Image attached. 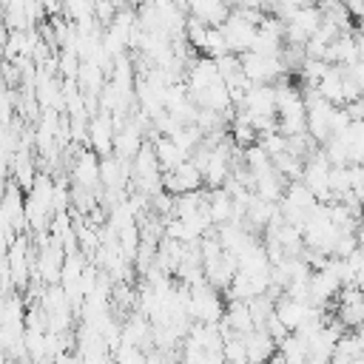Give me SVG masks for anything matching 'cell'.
<instances>
[{
	"label": "cell",
	"instance_id": "obj_1",
	"mask_svg": "<svg viewBox=\"0 0 364 364\" xmlns=\"http://www.w3.org/2000/svg\"><path fill=\"white\" fill-rule=\"evenodd\" d=\"M225 313L219 290L208 282L188 284V318L193 321H219Z\"/></svg>",
	"mask_w": 364,
	"mask_h": 364
},
{
	"label": "cell",
	"instance_id": "obj_2",
	"mask_svg": "<svg viewBox=\"0 0 364 364\" xmlns=\"http://www.w3.org/2000/svg\"><path fill=\"white\" fill-rule=\"evenodd\" d=\"M239 68L250 82H273L287 71L279 54H259V51H242Z\"/></svg>",
	"mask_w": 364,
	"mask_h": 364
},
{
	"label": "cell",
	"instance_id": "obj_3",
	"mask_svg": "<svg viewBox=\"0 0 364 364\" xmlns=\"http://www.w3.org/2000/svg\"><path fill=\"white\" fill-rule=\"evenodd\" d=\"M327 171H330V162L324 156V151L318 154H310L304 162H301V182L307 185V191L318 199V202H333V193H330V185H327Z\"/></svg>",
	"mask_w": 364,
	"mask_h": 364
},
{
	"label": "cell",
	"instance_id": "obj_4",
	"mask_svg": "<svg viewBox=\"0 0 364 364\" xmlns=\"http://www.w3.org/2000/svg\"><path fill=\"white\" fill-rule=\"evenodd\" d=\"M219 31H222V37H225V43H228V51L242 54V51L250 48V40H253V34H256V23H250V20L242 17L236 9H230L228 17L219 23Z\"/></svg>",
	"mask_w": 364,
	"mask_h": 364
},
{
	"label": "cell",
	"instance_id": "obj_5",
	"mask_svg": "<svg viewBox=\"0 0 364 364\" xmlns=\"http://www.w3.org/2000/svg\"><path fill=\"white\" fill-rule=\"evenodd\" d=\"M114 119H111V114L108 111H102V108H97L94 111V117L88 119V125H85V148H91L97 156H105V154H111V145H114Z\"/></svg>",
	"mask_w": 364,
	"mask_h": 364
},
{
	"label": "cell",
	"instance_id": "obj_6",
	"mask_svg": "<svg viewBox=\"0 0 364 364\" xmlns=\"http://www.w3.org/2000/svg\"><path fill=\"white\" fill-rule=\"evenodd\" d=\"M273 313L282 318V324H284L287 330H296L301 321H307V318H313V316H324L321 307H316V304H310V301L290 299V296H284V293L276 296V301H273Z\"/></svg>",
	"mask_w": 364,
	"mask_h": 364
},
{
	"label": "cell",
	"instance_id": "obj_7",
	"mask_svg": "<svg viewBox=\"0 0 364 364\" xmlns=\"http://www.w3.org/2000/svg\"><path fill=\"white\" fill-rule=\"evenodd\" d=\"M196 188H202V171L191 159H182L171 171H162V191H168V193L176 196V193L196 191Z\"/></svg>",
	"mask_w": 364,
	"mask_h": 364
},
{
	"label": "cell",
	"instance_id": "obj_8",
	"mask_svg": "<svg viewBox=\"0 0 364 364\" xmlns=\"http://www.w3.org/2000/svg\"><path fill=\"white\" fill-rule=\"evenodd\" d=\"M228 156H230V148H228L225 139L216 142V145H208V159H205V165H202V182H205L208 188H219V185L228 179V173H230Z\"/></svg>",
	"mask_w": 364,
	"mask_h": 364
},
{
	"label": "cell",
	"instance_id": "obj_9",
	"mask_svg": "<svg viewBox=\"0 0 364 364\" xmlns=\"http://www.w3.org/2000/svg\"><path fill=\"white\" fill-rule=\"evenodd\" d=\"M242 108L256 117H276V91L273 82H250L242 100Z\"/></svg>",
	"mask_w": 364,
	"mask_h": 364
},
{
	"label": "cell",
	"instance_id": "obj_10",
	"mask_svg": "<svg viewBox=\"0 0 364 364\" xmlns=\"http://www.w3.org/2000/svg\"><path fill=\"white\" fill-rule=\"evenodd\" d=\"M71 179L77 182V188L94 191L100 188V156L91 148H82L71 165Z\"/></svg>",
	"mask_w": 364,
	"mask_h": 364
},
{
	"label": "cell",
	"instance_id": "obj_11",
	"mask_svg": "<svg viewBox=\"0 0 364 364\" xmlns=\"http://www.w3.org/2000/svg\"><path fill=\"white\" fill-rule=\"evenodd\" d=\"M142 142H145V139H142V128H139V122H136V119H125V122L114 131L111 154L119 156V159H131V156L139 151Z\"/></svg>",
	"mask_w": 364,
	"mask_h": 364
},
{
	"label": "cell",
	"instance_id": "obj_12",
	"mask_svg": "<svg viewBox=\"0 0 364 364\" xmlns=\"http://www.w3.org/2000/svg\"><path fill=\"white\" fill-rule=\"evenodd\" d=\"M242 341H245L247 361H264V358H270L273 350H276V341L267 336L264 327H253V330L242 333Z\"/></svg>",
	"mask_w": 364,
	"mask_h": 364
},
{
	"label": "cell",
	"instance_id": "obj_13",
	"mask_svg": "<svg viewBox=\"0 0 364 364\" xmlns=\"http://www.w3.org/2000/svg\"><path fill=\"white\" fill-rule=\"evenodd\" d=\"M74 82H77V88H80L82 94L97 97L100 88H102V82H105V71H102L94 60H80L77 74H74Z\"/></svg>",
	"mask_w": 364,
	"mask_h": 364
},
{
	"label": "cell",
	"instance_id": "obj_14",
	"mask_svg": "<svg viewBox=\"0 0 364 364\" xmlns=\"http://www.w3.org/2000/svg\"><path fill=\"white\" fill-rule=\"evenodd\" d=\"M205 208H208V219H210V225H222V222H228L230 216H233V202H230V193L219 185V188H210V191H205Z\"/></svg>",
	"mask_w": 364,
	"mask_h": 364
},
{
	"label": "cell",
	"instance_id": "obj_15",
	"mask_svg": "<svg viewBox=\"0 0 364 364\" xmlns=\"http://www.w3.org/2000/svg\"><path fill=\"white\" fill-rule=\"evenodd\" d=\"M151 148H154V156H156L159 171H171V168H176L182 159H188V154H185L171 136H165V134H159V136L151 142Z\"/></svg>",
	"mask_w": 364,
	"mask_h": 364
},
{
	"label": "cell",
	"instance_id": "obj_16",
	"mask_svg": "<svg viewBox=\"0 0 364 364\" xmlns=\"http://www.w3.org/2000/svg\"><path fill=\"white\" fill-rule=\"evenodd\" d=\"M222 321H225V327H228L230 333H247V330L256 327V324H253V316H250V310H247V301H242V299H230L228 310L222 313Z\"/></svg>",
	"mask_w": 364,
	"mask_h": 364
},
{
	"label": "cell",
	"instance_id": "obj_17",
	"mask_svg": "<svg viewBox=\"0 0 364 364\" xmlns=\"http://www.w3.org/2000/svg\"><path fill=\"white\" fill-rule=\"evenodd\" d=\"M301 162H304V159H301V156H296V154H290L287 148L270 156V165H273V168H276V171H279V173H282L287 182L301 176Z\"/></svg>",
	"mask_w": 364,
	"mask_h": 364
},
{
	"label": "cell",
	"instance_id": "obj_18",
	"mask_svg": "<svg viewBox=\"0 0 364 364\" xmlns=\"http://www.w3.org/2000/svg\"><path fill=\"white\" fill-rule=\"evenodd\" d=\"M205 57H222V54H228V43H225V37H222V31H219V26H208L205 28V40H202V48H199Z\"/></svg>",
	"mask_w": 364,
	"mask_h": 364
},
{
	"label": "cell",
	"instance_id": "obj_19",
	"mask_svg": "<svg viewBox=\"0 0 364 364\" xmlns=\"http://www.w3.org/2000/svg\"><path fill=\"white\" fill-rule=\"evenodd\" d=\"M222 358L228 361H236V364H245L247 361V353H245V341H242V333H228L222 338Z\"/></svg>",
	"mask_w": 364,
	"mask_h": 364
},
{
	"label": "cell",
	"instance_id": "obj_20",
	"mask_svg": "<svg viewBox=\"0 0 364 364\" xmlns=\"http://www.w3.org/2000/svg\"><path fill=\"white\" fill-rule=\"evenodd\" d=\"M230 136H233V142L236 145H250V142H256V128L242 117V111H239V117H230Z\"/></svg>",
	"mask_w": 364,
	"mask_h": 364
},
{
	"label": "cell",
	"instance_id": "obj_21",
	"mask_svg": "<svg viewBox=\"0 0 364 364\" xmlns=\"http://www.w3.org/2000/svg\"><path fill=\"white\" fill-rule=\"evenodd\" d=\"M114 6H111V0H94V20L97 23H102V26H108L111 23V17H114Z\"/></svg>",
	"mask_w": 364,
	"mask_h": 364
},
{
	"label": "cell",
	"instance_id": "obj_22",
	"mask_svg": "<svg viewBox=\"0 0 364 364\" xmlns=\"http://www.w3.org/2000/svg\"><path fill=\"white\" fill-rule=\"evenodd\" d=\"M111 6L114 9H122V6H128V0H111Z\"/></svg>",
	"mask_w": 364,
	"mask_h": 364
},
{
	"label": "cell",
	"instance_id": "obj_23",
	"mask_svg": "<svg viewBox=\"0 0 364 364\" xmlns=\"http://www.w3.org/2000/svg\"><path fill=\"white\" fill-rule=\"evenodd\" d=\"M296 6H304V3H316V0H293Z\"/></svg>",
	"mask_w": 364,
	"mask_h": 364
}]
</instances>
